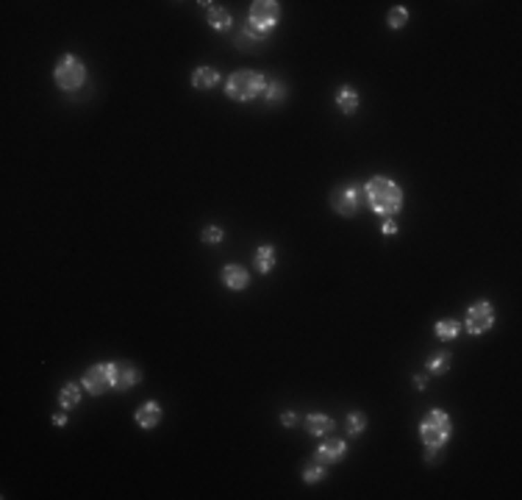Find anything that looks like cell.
Segmentation results:
<instances>
[{"label":"cell","mask_w":522,"mask_h":500,"mask_svg":"<svg viewBox=\"0 0 522 500\" xmlns=\"http://www.w3.org/2000/svg\"><path fill=\"white\" fill-rule=\"evenodd\" d=\"M364 197H367V206L378 217H397L403 211V200H405L400 183L386 175H372L364 183Z\"/></svg>","instance_id":"obj_1"},{"label":"cell","mask_w":522,"mask_h":500,"mask_svg":"<svg viewBox=\"0 0 522 500\" xmlns=\"http://www.w3.org/2000/svg\"><path fill=\"white\" fill-rule=\"evenodd\" d=\"M264 86H267V75L264 72H255V69H236L228 75L225 81V94L233 100V103H250L255 100L258 94H264Z\"/></svg>","instance_id":"obj_2"},{"label":"cell","mask_w":522,"mask_h":500,"mask_svg":"<svg viewBox=\"0 0 522 500\" xmlns=\"http://www.w3.org/2000/svg\"><path fill=\"white\" fill-rule=\"evenodd\" d=\"M453 436V419L447 411L441 408H430L422 419H419V439L425 444V450H441Z\"/></svg>","instance_id":"obj_3"},{"label":"cell","mask_w":522,"mask_h":500,"mask_svg":"<svg viewBox=\"0 0 522 500\" xmlns=\"http://www.w3.org/2000/svg\"><path fill=\"white\" fill-rule=\"evenodd\" d=\"M86 75H89V69H86L83 58H78L75 53H64V56L56 61V67H53V81H56V86H58L61 92H75V89H81V86L86 83Z\"/></svg>","instance_id":"obj_4"},{"label":"cell","mask_w":522,"mask_h":500,"mask_svg":"<svg viewBox=\"0 0 522 500\" xmlns=\"http://www.w3.org/2000/svg\"><path fill=\"white\" fill-rule=\"evenodd\" d=\"M278 19H280V3L275 0H255L247 11V25L261 36H267L278 25Z\"/></svg>","instance_id":"obj_5"},{"label":"cell","mask_w":522,"mask_h":500,"mask_svg":"<svg viewBox=\"0 0 522 500\" xmlns=\"http://www.w3.org/2000/svg\"><path fill=\"white\" fill-rule=\"evenodd\" d=\"M494 306L489 300H475L469 308H466V317H464V328L466 333L472 336H483L494 328Z\"/></svg>","instance_id":"obj_6"},{"label":"cell","mask_w":522,"mask_h":500,"mask_svg":"<svg viewBox=\"0 0 522 500\" xmlns=\"http://www.w3.org/2000/svg\"><path fill=\"white\" fill-rule=\"evenodd\" d=\"M330 206L339 217H355L358 208L364 206V189H358L353 183H342L330 192Z\"/></svg>","instance_id":"obj_7"},{"label":"cell","mask_w":522,"mask_h":500,"mask_svg":"<svg viewBox=\"0 0 522 500\" xmlns=\"http://www.w3.org/2000/svg\"><path fill=\"white\" fill-rule=\"evenodd\" d=\"M81 383H83V389H86L92 397L106 394V389H111V364H108V361L92 364V367L83 372Z\"/></svg>","instance_id":"obj_8"},{"label":"cell","mask_w":522,"mask_h":500,"mask_svg":"<svg viewBox=\"0 0 522 500\" xmlns=\"http://www.w3.org/2000/svg\"><path fill=\"white\" fill-rule=\"evenodd\" d=\"M108 364H111V389L128 392V389H133L142 381L139 367H133L128 361H108Z\"/></svg>","instance_id":"obj_9"},{"label":"cell","mask_w":522,"mask_h":500,"mask_svg":"<svg viewBox=\"0 0 522 500\" xmlns=\"http://www.w3.org/2000/svg\"><path fill=\"white\" fill-rule=\"evenodd\" d=\"M344 456H347V442H344V439H339V436L325 439V442H322V444L314 450V461H319V464H325V467L339 464Z\"/></svg>","instance_id":"obj_10"},{"label":"cell","mask_w":522,"mask_h":500,"mask_svg":"<svg viewBox=\"0 0 522 500\" xmlns=\"http://www.w3.org/2000/svg\"><path fill=\"white\" fill-rule=\"evenodd\" d=\"M161 417H164V411H161V403H158V400H144V403L136 408V414H133L136 425L144 428V431L155 428V425L161 422Z\"/></svg>","instance_id":"obj_11"},{"label":"cell","mask_w":522,"mask_h":500,"mask_svg":"<svg viewBox=\"0 0 522 500\" xmlns=\"http://www.w3.org/2000/svg\"><path fill=\"white\" fill-rule=\"evenodd\" d=\"M219 278H222V283H225L228 289H233V292H242V289L250 286V272H247L242 264H225L222 272H219Z\"/></svg>","instance_id":"obj_12"},{"label":"cell","mask_w":522,"mask_h":500,"mask_svg":"<svg viewBox=\"0 0 522 500\" xmlns=\"http://www.w3.org/2000/svg\"><path fill=\"white\" fill-rule=\"evenodd\" d=\"M358 103H361V97H358V89H355L353 83H342V86L336 89V108H339L344 117H353V114L358 111Z\"/></svg>","instance_id":"obj_13"},{"label":"cell","mask_w":522,"mask_h":500,"mask_svg":"<svg viewBox=\"0 0 522 500\" xmlns=\"http://www.w3.org/2000/svg\"><path fill=\"white\" fill-rule=\"evenodd\" d=\"M219 81H222V75H219L217 67L200 64V67L192 69V86H194V89H203V92H205V89H214Z\"/></svg>","instance_id":"obj_14"},{"label":"cell","mask_w":522,"mask_h":500,"mask_svg":"<svg viewBox=\"0 0 522 500\" xmlns=\"http://www.w3.org/2000/svg\"><path fill=\"white\" fill-rule=\"evenodd\" d=\"M303 425H305V433H308V436H328V433H330V431L336 428L333 417H328V414H319V411H314V414H305Z\"/></svg>","instance_id":"obj_15"},{"label":"cell","mask_w":522,"mask_h":500,"mask_svg":"<svg viewBox=\"0 0 522 500\" xmlns=\"http://www.w3.org/2000/svg\"><path fill=\"white\" fill-rule=\"evenodd\" d=\"M275 264H278V253H275V247H272V244H258V250H255V256H253V267H255V272L269 275V272L275 269Z\"/></svg>","instance_id":"obj_16"},{"label":"cell","mask_w":522,"mask_h":500,"mask_svg":"<svg viewBox=\"0 0 522 500\" xmlns=\"http://www.w3.org/2000/svg\"><path fill=\"white\" fill-rule=\"evenodd\" d=\"M205 17H208V25H211L214 31H219V33H222V31H228V28L233 25L230 11H228V8H222V6H214V3L208 6V14H205Z\"/></svg>","instance_id":"obj_17"},{"label":"cell","mask_w":522,"mask_h":500,"mask_svg":"<svg viewBox=\"0 0 522 500\" xmlns=\"http://www.w3.org/2000/svg\"><path fill=\"white\" fill-rule=\"evenodd\" d=\"M261 44H264V36H261V33H255L250 25H247V28H242V31L236 33V47H239V50H244V53H255Z\"/></svg>","instance_id":"obj_18"},{"label":"cell","mask_w":522,"mask_h":500,"mask_svg":"<svg viewBox=\"0 0 522 500\" xmlns=\"http://www.w3.org/2000/svg\"><path fill=\"white\" fill-rule=\"evenodd\" d=\"M286 94H289V89H286L283 81L267 78V86H264V100H267V106H280V103L286 100Z\"/></svg>","instance_id":"obj_19"},{"label":"cell","mask_w":522,"mask_h":500,"mask_svg":"<svg viewBox=\"0 0 522 500\" xmlns=\"http://www.w3.org/2000/svg\"><path fill=\"white\" fill-rule=\"evenodd\" d=\"M425 367H428L430 375H444V372H450V367H453V353H447V350L430 353L428 361H425Z\"/></svg>","instance_id":"obj_20"},{"label":"cell","mask_w":522,"mask_h":500,"mask_svg":"<svg viewBox=\"0 0 522 500\" xmlns=\"http://www.w3.org/2000/svg\"><path fill=\"white\" fill-rule=\"evenodd\" d=\"M78 403H81V386H78V383H72V381H69V383H64V386H61V392H58V406H61L64 411H72Z\"/></svg>","instance_id":"obj_21"},{"label":"cell","mask_w":522,"mask_h":500,"mask_svg":"<svg viewBox=\"0 0 522 500\" xmlns=\"http://www.w3.org/2000/svg\"><path fill=\"white\" fill-rule=\"evenodd\" d=\"M433 333H436L439 339H444V342L458 339V333H461V322H458V319H439V322L433 325Z\"/></svg>","instance_id":"obj_22"},{"label":"cell","mask_w":522,"mask_h":500,"mask_svg":"<svg viewBox=\"0 0 522 500\" xmlns=\"http://www.w3.org/2000/svg\"><path fill=\"white\" fill-rule=\"evenodd\" d=\"M344 425H347V433H350V436H361L364 428H367V414H364V411H350L347 419H344Z\"/></svg>","instance_id":"obj_23"},{"label":"cell","mask_w":522,"mask_h":500,"mask_svg":"<svg viewBox=\"0 0 522 500\" xmlns=\"http://www.w3.org/2000/svg\"><path fill=\"white\" fill-rule=\"evenodd\" d=\"M405 22H408V8H405V6H394V8L386 14V25H389L392 31L405 28Z\"/></svg>","instance_id":"obj_24"},{"label":"cell","mask_w":522,"mask_h":500,"mask_svg":"<svg viewBox=\"0 0 522 500\" xmlns=\"http://www.w3.org/2000/svg\"><path fill=\"white\" fill-rule=\"evenodd\" d=\"M325 475H328V467L319 464V461H311V464L303 467V481H305V483H319Z\"/></svg>","instance_id":"obj_25"},{"label":"cell","mask_w":522,"mask_h":500,"mask_svg":"<svg viewBox=\"0 0 522 500\" xmlns=\"http://www.w3.org/2000/svg\"><path fill=\"white\" fill-rule=\"evenodd\" d=\"M200 239H203L205 244H219V242L225 239V231H222V225H205L203 233H200Z\"/></svg>","instance_id":"obj_26"},{"label":"cell","mask_w":522,"mask_h":500,"mask_svg":"<svg viewBox=\"0 0 522 500\" xmlns=\"http://www.w3.org/2000/svg\"><path fill=\"white\" fill-rule=\"evenodd\" d=\"M380 233H383V236H394V233H397V222H394V217H383V222H380Z\"/></svg>","instance_id":"obj_27"},{"label":"cell","mask_w":522,"mask_h":500,"mask_svg":"<svg viewBox=\"0 0 522 500\" xmlns=\"http://www.w3.org/2000/svg\"><path fill=\"white\" fill-rule=\"evenodd\" d=\"M297 422H300V417H297L294 411H283V414H280V425H283V428H294Z\"/></svg>","instance_id":"obj_28"},{"label":"cell","mask_w":522,"mask_h":500,"mask_svg":"<svg viewBox=\"0 0 522 500\" xmlns=\"http://www.w3.org/2000/svg\"><path fill=\"white\" fill-rule=\"evenodd\" d=\"M411 383H414L416 392H425V389H428V375H414Z\"/></svg>","instance_id":"obj_29"},{"label":"cell","mask_w":522,"mask_h":500,"mask_svg":"<svg viewBox=\"0 0 522 500\" xmlns=\"http://www.w3.org/2000/svg\"><path fill=\"white\" fill-rule=\"evenodd\" d=\"M53 425H56V428H64V425H67V414H64V408L53 414Z\"/></svg>","instance_id":"obj_30"}]
</instances>
